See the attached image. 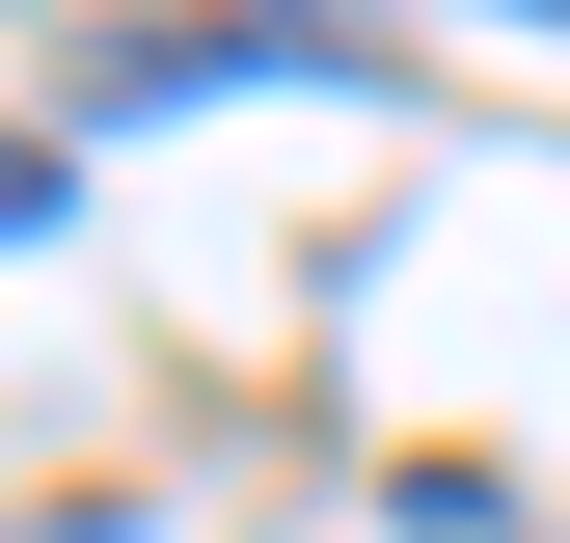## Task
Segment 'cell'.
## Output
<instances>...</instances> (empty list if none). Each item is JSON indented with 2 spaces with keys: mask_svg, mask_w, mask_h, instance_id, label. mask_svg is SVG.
Listing matches in <instances>:
<instances>
[{
  "mask_svg": "<svg viewBox=\"0 0 570 543\" xmlns=\"http://www.w3.org/2000/svg\"><path fill=\"white\" fill-rule=\"evenodd\" d=\"M218 82H353V0H190L82 55V109H218Z\"/></svg>",
  "mask_w": 570,
  "mask_h": 543,
  "instance_id": "1",
  "label": "cell"
},
{
  "mask_svg": "<svg viewBox=\"0 0 570 543\" xmlns=\"http://www.w3.org/2000/svg\"><path fill=\"white\" fill-rule=\"evenodd\" d=\"M28 218H55V136H0V245H28Z\"/></svg>",
  "mask_w": 570,
  "mask_h": 543,
  "instance_id": "2",
  "label": "cell"
},
{
  "mask_svg": "<svg viewBox=\"0 0 570 543\" xmlns=\"http://www.w3.org/2000/svg\"><path fill=\"white\" fill-rule=\"evenodd\" d=\"M489 28H570V0H489Z\"/></svg>",
  "mask_w": 570,
  "mask_h": 543,
  "instance_id": "3",
  "label": "cell"
}]
</instances>
